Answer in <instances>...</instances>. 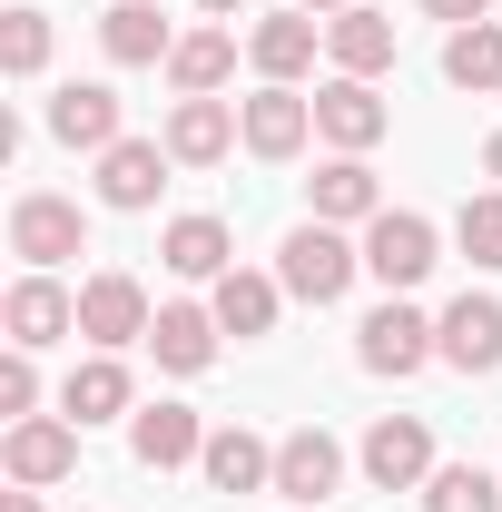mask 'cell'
<instances>
[{
	"label": "cell",
	"mask_w": 502,
	"mask_h": 512,
	"mask_svg": "<svg viewBox=\"0 0 502 512\" xmlns=\"http://www.w3.org/2000/svg\"><path fill=\"white\" fill-rule=\"evenodd\" d=\"M483 168H493V178H502V128H493V138H483Z\"/></svg>",
	"instance_id": "35"
},
{
	"label": "cell",
	"mask_w": 502,
	"mask_h": 512,
	"mask_svg": "<svg viewBox=\"0 0 502 512\" xmlns=\"http://www.w3.org/2000/svg\"><path fill=\"white\" fill-rule=\"evenodd\" d=\"M434 266H443L434 217H414V207H384L375 227H365V276H375L384 296H414V286H424Z\"/></svg>",
	"instance_id": "3"
},
{
	"label": "cell",
	"mask_w": 502,
	"mask_h": 512,
	"mask_svg": "<svg viewBox=\"0 0 502 512\" xmlns=\"http://www.w3.org/2000/svg\"><path fill=\"white\" fill-rule=\"evenodd\" d=\"M443 355V325L424 316V306H404V296H384L375 316L355 325V365H365V375H424V365H434Z\"/></svg>",
	"instance_id": "2"
},
{
	"label": "cell",
	"mask_w": 502,
	"mask_h": 512,
	"mask_svg": "<svg viewBox=\"0 0 502 512\" xmlns=\"http://www.w3.org/2000/svg\"><path fill=\"white\" fill-rule=\"evenodd\" d=\"M30 404H40V365H30V355H20V345H10V355H0V414H10V424H20V414H30Z\"/></svg>",
	"instance_id": "31"
},
{
	"label": "cell",
	"mask_w": 502,
	"mask_h": 512,
	"mask_svg": "<svg viewBox=\"0 0 502 512\" xmlns=\"http://www.w3.org/2000/svg\"><path fill=\"white\" fill-rule=\"evenodd\" d=\"M60 414L79 424V434H89V424H119V414H138V384H128V365H119V355H89V365H69Z\"/></svg>",
	"instance_id": "18"
},
{
	"label": "cell",
	"mask_w": 502,
	"mask_h": 512,
	"mask_svg": "<svg viewBox=\"0 0 502 512\" xmlns=\"http://www.w3.org/2000/svg\"><path fill=\"white\" fill-rule=\"evenodd\" d=\"M424 512H502V473H483V463H434Z\"/></svg>",
	"instance_id": "28"
},
{
	"label": "cell",
	"mask_w": 502,
	"mask_h": 512,
	"mask_svg": "<svg viewBox=\"0 0 502 512\" xmlns=\"http://www.w3.org/2000/svg\"><path fill=\"white\" fill-rule=\"evenodd\" d=\"M158 266H168V276H188V286H217V276L237 266V237H227V217H168V237H158Z\"/></svg>",
	"instance_id": "19"
},
{
	"label": "cell",
	"mask_w": 502,
	"mask_h": 512,
	"mask_svg": "<svg viewBox=\"0 0 502 512\" xmlns=\"http://www.w3.org/2000/svg\"><path fill=\"white\" fill-rule=\"evenodd\" d=\"M168 138H119L109 158H99V207H119V217H138V207H158V188H168Z\"/></svg>",
	"instance_id": "13"
},
{
	"label": "cell",
	"mask_w": 502,
	"mask_h": 512,
	"mask_svg": "<svg viewBox=\"0 0 502 512\" xmlns=\"http://www.w3.org/2000/svg\"><path fill=\"white\" fill-rule=\"evenodd\" d=\"M384 128H394V109L375 99V79H345V69H335V79L315 89V138H325L335 158H365Z\"/></svg>",
	"instance_id": "9"
},
{
	"label": "cell",
	"mask_w": 502,
	"mask_h": 512,
	"mask_svg": "<svg viewBox=\"0 0 502 512\" xmlns=\"http://www.w3.org/2000/svg\"><path fill=\"white\" fill-rule=\"evenodd\" d=\"M237 138H247V158H266V168H286L296 148L315 138V99L306 89H256V99H237Z\"/></svg>",
	"instance_id": "8"
},
{
	"label": "cell",
	"mask_w": 502,
	"mask_h": 512,
	"mask_svg": "<svg viewBox=\"0 0 502 512\" xmlns=\"http://www.w3.org/2000/svg\"><path fill=\"white\" fill-rule=\"evenodd\" d=\"M355 276H365V247H345V227H325V217H306V227L276 247V286H286L296 306H335Z\"/></svg>",
	"instance_id": "1"
},
{
	"label": "cell",
	"mask_w": 502,
	"mask_h": 512,
	"mask_svg": "<svg viewBox=\"0 0 502 512\" xmlns=\"http://www.w3.org/2000/svg\"><path fill=\"white\" fill-rule=\"evenodd\" d=\"M434 325H443V365L453 375H502V296H453Z\"/></svg>",
	"instance_id": "15"
},
{
	"label": "cell",
	"mask_w": 502,
	"mask_h": 512,
	"mask_svg": "<svg viewBox=\"0 0 502 512\" xmlns=\"http://www.w3.org/2000/svg\"><path fill=\"white\" fill-rule=\"evenodd\" d=\"M128 453H138L148 473H178V463L207 453V424H197L188 404H138V414H128Z\"/></svg>",
	"instance_id": "17"
},
{
	"label": "cell",
	"mask_w": 502,
	"mask_h": 512,
	"mask_svg": "<svg viewBox=\"0 0 502 512\" xmlns=\"http://www.w3.org/2000/svg\"><path fill=\"white\" fill-rule=\"evenodd\" d=\"M315 50H325V20H315V10H276V20H256V30H247L256 79H276V89H296V79L315 69Z\"/></svg>",
	"instance_id": "14"
},
{
	"label": "cell",
	"mask_w": 502,
	"mask_h": 512,
	"mask_svg": "<svg viewBox=\"0 0 502 512\" xmlns=\"http://www.w3.org/2000/svg\"><path fill=\"white\" fill-rule=\"evenodd\" d=\"M0 69H10V79H40V69H50V10L20 0V10L0 20Z\"/></svg>",
	"instance_id": "30"
},
{
	"label": "cell",
	"mask_w": 502,
	"mask_h": 512,
	"mask_svg": "<svg viewBox=\"0 0 502 512\" xmlns=\"http://www.w3.org/2000/svg\"><path fill=\"white\" fill-rule=\"evenodd\" d=\"M0 325H10V345H20V355H40V345L79 335V296H69L60 276H20V286L0 296Z\"/></svg>",
	"instance_id": "10"
},
{
	"label": "cell",
	"mask_w": 502,
	"mask_h": 512,
	"mask_svg": "<svg viewBox=\"0 0 502 512\" xmlns=\"http://www.w3.org/2000/svg\"><path fill=\"white\" fill-rule=\"evenodd\" d=\"M237 79V30H178V50H168V89L178 99H217Z\"/></svg>",
	"instance_id": "25"
},
{
	"label": "cell",
	"mask_w": 502,
	"mask_h": 512,
	"mask_svg": "<svg viewBox=\"0 0 502 512\" xmlns=\"http://www.w3.org/2000/svg\"><path fill=\"white\" fill-rule=\"evenodd\" d=\"M434 20H453V30H473V20H493V0H424Z\"/></svg>",
	"instance_id": "32"
},
{
	"label": "cell",
	"mask_w": 502,
	"mask_h": 512,
	"mask_svg": "<svg viewBox=\"0 0 502 512\" xmlns=\"http://www.w3.org/2000/svg\"><path fill=\"white\" fill-rule=\"evenodd\" d=\"M217 306H158V325H148V355L168 365V375H207L217 365Z\"/></svg>",
	"instance_id": "22"
},
{
	"label": "cell",
	"mask_w": 502,
	"mask_h": 512,
	"mask_svg": "<svg viewBox=\"0 0 502 512\" xmlns=\"http://www.w3.org/2000/svg\"><path fill=\"white\" fill-rule=\"evenodd\" d=\"M443 79H453V89H473V99H483V89H502V20L453 30V40H443Z\"/></svg>",
	"instance_id": "27"
},
{
	"label": "cell",
	"mask_w": 502,
	"mask_h": 512,
	"mask_svg": "<svg viewBox=\"0 0 502 512\" xmlns=\"http://www.w3.org/2000/svg\"><path fill=\"white\" fill-rule=\"evenodd\" d=\"M306 197H315L325 227H375V217H384V188H375L365 158H325V168L306 178Z\"/></svg>",
	"instance_id": "20"
},
{
	"label": "cell",
	"mask_w": 502,
	"mask_h": 512,
	"mask_svg": "<svg viewBox=\"0 0 502 512\" xmlns=\"http://www.w3.org/2000/svg\"><path fill=\"white\" fill-rule=\"evenodd\" d=\"M325 60L345 69V79H384V69H394V20L365 10V0L335 10V20H325Z\"/></svg>",
	"instance_id": "21"
},
{
	"label": "cell",
	"mask_w": 502,
	"mask_h": 512,
	"mask_svg": "<svg viewBox=\"0 0 502 512\" xmlns=\"http://www.w3.org/2000/svg\"><path fill=\"white\" fill-rule=\"evenodd\" d=\"M276 493H286V503H335V493H345V444H335L325 424H296V434L276 444Z\"/></svg>",
	"instance_id": "12"
},
{
	"label": "cell",
	"mask_w": 502,
	"mask_h": 512,
	"mask_svg": "<svg viewBox=\"0 0 502 512\" xmlns=\"http://www.w3.org/2000/svg\"><path fill=\"white\" fill-rule=\"evenodd\" d=\"M0 512H40V493H30V483H10V493H0Z\"/></svg>",
	"instance_id": "33"
},
{
	"label": "cell",
	"mask_w": 502,
	"mask_h": 512,
	"mask_svg": "<svg viewBox=\"0 0 502 512\" xmlns=\"http://www.w3.org/2000/svg\"><path fill=\"white\" fill-rule=\"evenodd\" d=\"M296 10H315V20H335V10H355V0H296Z\"/></svg>",
	"instance_id": "34"
},
{
	"label": "cell",
	"mask_w": 502,
	"mask_h": 512,
	"mask_svg": "<svg viewBox=\"0 0 502 512\" xmlns=\"http://www.w3.org/2000/svg\"><path fill=\"white\" fill-rule=\"evenodd\" d=\"M453 247L473 256L483 276H502V188H473V197H463V217H453Z\"/></svg>",
	"instance_id": "29"
},
{
	"label": "cell",
	"mask_w": 502,
	"mask_h": 512,
	"mask_svg": "<svg viewBox=\"0 0 502 512\" xmlns=\"http://www.w3.org/2000/svg\"><path fill=\"white\" fill-rule=\"evenodd\" d=\"M158 138H168V158H178V168H217V158L237 148V109H227V99H178Z\"/></svg>",
	"instance_id": "24"
},
{
	"label": "cell",
	"mask_w": 502,
	"mask_h": 512,
	"mask_svg": "<svg viewBox=\"0 0 502 512\" xmlns=\"http://www.w3.org/2000/svg\"><path fill=\"white\" fill-rule=\"evenodd\" d=\"M79 247H89V217H79V197H50V188H30L20 207H10V256H20L30 276L69 266Z\"/></svg>",
	"instance_id": "5"
},
{
	"label": "cell",
	"mask_w": 502,
	"mask_h": 512,
	"mask_svg": "<svg viewBox=\"0 0 502 512\" xmlns=\"http://www.w3.org/2000/svg\"><path fill=\"white\" fill-rule=\"evenodd\" d=\"M148 325H158V306H148V286H138L128 266H99V276L79 286V335H89L99 355H119V345H148Z\"/></svg>",
	"instance_id": "6"
},
{
	"label": "cell",
	"mask_w": 502,
	"mask_h": 512,
	"mask_svg": "<svg viewBox=\"0 0 502 512\" xmlns=\"http://www.w3.org/2000/svg\"><path fill=\"white\" fill-rule=\"evenodd\" d=\"M0 473L30 483V493L69 483V473H79V424H69V414H20V424L0 434Z\"/></svg>",
	"instance_id": "7"
},
{
	"label": "cell",
	"mask_w": 502,
	"mask_h": 512,
	"mask_svg": "<svg viewBox=\"0 0 502 512\" xmlns=\"http://www.w3.org/2000/svg\"><path fill=\"white\" fill-rule=\"evenodd\" d=\"M197 473H207L217 493H276V444H256L247 424H217L207 453H197Z\"/></svg>",
	"instance_id": "23"
},
{
	"label": "cell",
	"mask_w": 502,
	"mask_h": 512,
	"mask_svg": "<svg viewBox=\"0 0 502 512\" xmlns=\"http://www.w3.org/2000/svg\"><path fill=\"white\" fill-rule=\"evenodd\" d=\"M50 138L109 158V148L128 138V128H119V89H109V79H69V89H50Z\"/></svg>",
	"instance_id": "11"
},
{
	"label": "cell",
	"mask_w": 502,
	"mask_h": 512,
	"mask_svg": "<svg viewBox=\"0 0 502 512\" xmlns=\"http://www.w3.org/2000/svg\"><path fill=\"white\" fill-rule=\"evenodd\" d=\"M355 463H365L375 493H424L434 483V424L424 414H375L365 444H355Z\"/></svg>",
	"instance_id": "4"
},
{
	"label": "cell",
	"mask_w": 502,
	"mask_h": 512,
	"mask_svg": "<svg viewBox=\"0 0 502 512\" xmlns=\"http://www.w3.org/2000/svg\"><path fill=\"white\" fill-rule=\"evenodd\" d=\"M99 50H109L119 69H168L178 30H168V10H158V0H109V20H99Z\"/></svg>",
	"instance_id": "16"
},
{
	"label": "cell",
	"mask_w": 502,
	"mask_h": 512,
	"mask_svg": "<svg viewBox=\"0 0 502 512\" xmlns=\"http://www.w3.org/2000/svg\"><path fill=\"white\" fill-rule=\"evenodd\" d=\"M207 306H217V325L247 345V335H276V306H286V286H276V276H256V266H227Z\"/></svg>",
	"instance_id": "26"
},
{
	"label": "cell",
	"mask_w": 502,
	"mask_h": 512,
	"mask_svg": "<svg viewBox=\"0 0 502 512\" xmlns=\"http://www.w3.org/2000/svg\"><path fill=\"white\" fill-rule=\"evenodd\" d=\"M207 10H217V20H227V10H247V0H207Z\"/></svg>",
	"instance_id": "36"
}]
</instances>
